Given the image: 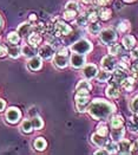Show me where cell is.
<instances>
[{
  "label": "cell",
  "mask_w": 138,
  "mask_h": 155,
  "mask_svg": "<svg viewBox=\"0 0 138 155\" xmlns=\"http://www.w3.org/2000/svg\"><path fill=\"white\" fill-rule=\"evenodd\" d=\"M7 53V50H6V48L5 46H2L1 44H0V56H5Z\"/></svg>",
  "instance_id": "b9f144b4"
},
{
  "label": "cell",
  "mask_w": 138,
  "mask_h": 155,
  "mask_svg": "<svg viewBox=\"0 0 138 155\" xmlns=\"http://www.w3.org/2000/svg\"><path fill=\"white\" fill-rule=\"evenodd\" d=\"M96 1H97V4H98V5L104 6V5H106V4H108L110 0H96Z\"/></svg>",
  "instance_id": "ee69618b"
},
{
  "label": "cell",
  "mask_w": 138,
  "mask_h": 155,
  "mask_svg": "<svg viewBox=\"0 0 138 155\" xmlns=\"http://www.w3.org/2000/svg\"><path fill=\"white\" fill-rule=\"evenodd\" d=\"M132 85H133V78H125L122 82V87L127 91H130L132 89Z\"/></svg>",
  "instance_id": "4316f807"
},
{
  "label": "cell",
  "mask_w": 138,
  "mask_h": 155,
  "mask_svg": "<svg viewBox=\"0 0 138 155\" xmlns=\"http://www.w3.org/2000/svg\"><path fill=\"white\" fill-rule=\"evenodd\" d=\"M30 19H31V20H34V19H36V17H34V14H31V17H30Z\"/></svg>",
  "instance_id": "7dc6e473"
},
{
  "label": "cell",
  "mask_w": 138,
  "mask_h": 155,
  "mask_svg": "<svg viewBox=\"0 0 138 155\" xmlns=\"http://www.w3.org/2000/svg\"><path fill=\"white\" fill-rule=\"evenodd\" d=\"M7 39H8V41L12 43V44H18L19 40H20V36H19L18 32H11V33L8 35Z\"/></svg>",
  "instance_id": "83f0119b"
},
{
  "label": "cell",
  "mask_w": 138,
  "mask_h": 155,
  "mask_svg": "<svg viewBox=\"0 0 138 155\" xmlns=\"http://www.w3.org/2000/svg\"><path fill=\"white\" fill-rule=\"evenodd\" d=\"M21 129L24 133H31L33 130V126H32V121L30 120H25L21 124Z\"/></svg>",
  "instance_id": "603a6c76"
},
{
  "label": "cell",
  "mask_w": 138,
  "mask_h": 155,
  "mask_svg": "<svg viewBox=\"0 0 138 155\" xmlns=\"http://www.w3.org/2000/svg\"><path fill=\"white\" fill-rule=\"evenodd\" d=\"M109 78H110V71L105 70V71H101V72L97 74V79L99 82H106Z\"/></svg>",
  "instance_id": "484cf974"
},
{
  "label": "cell",
  "mask_w": 138,
  "mask_h": 155,
  "mask_svg": "<svg viewBox=\"0 0 138 155\" xmlns=\"http://www.w3.org/2000/svg\"><path fill=\"white\" fill-rule=\"evenodd\" d=\"M5 105H6V104H5V101H4V100H0V111H2V110L5 109Z\"/></svg>",
  "instance_id": "f6af8a7d"
},
{
  "label": "cell",
  "mask_w": 138,
  "mask_h": 155,
  "mask_svg": "<svg viewBox=\"0 0 138 155\" xmlns=\"http://www.w3.org/2000/svg\"><path fill=\"white\" fill-rule=\"evenodd\" d=\"M96 18H97V12H96V11L88 13V20H91V21H95V20H96Z\"/></svg>",
  "instance_id": "ab89813d"
},
{
  "label": "cell",
  "mask_w": 138,
  "mask_h": 155,
  "mask_svg": "<svg viewBox=\"0 0 138 155\" xmlns=\"http://www.w3.org/2000/svg\"><path fill=\"white\" fill-rule=\"evenodd\" d=\"M120 50H122V46L119 44H113L112 46L109 49V52L111 54H118V53H120Z\"/></svg>",
  "instance_id": "836d02e7"
},
{
  "label": "cell",
  "mask_w": 138,
  "mask_h": 155,
  "mask_svg": "<svg viewBox=\"0 0 138 155\" xmlns=\"http://www.w3.org/2000/svg\"><path fill=\"white\" fill-rule=\"evenodd\" d=\"M114 111V105L103 100H96L95 102L90 104L88 113L90 115L97 120H105Z\"/></svg>",
  "instance_id": "6da1fadb"
},
{
  "label": "cell",
  "mask_w": 138,
  "mask_h": 155,
  "mask_svg": "<svg viewBox=\"0 0 138 155\" xmlns=\"http://www.w3.org/2000/svg\"><path fill=\"white\" fill-rule=\"evenodd\" d=\"M77 90H88L90 91L91 90V84L86 82V81H82V82H79L78 83V85H77V88H75Z\"/></svg>",
  "instance_id": "f1b7e54d"
},
{
  "label": "cell",
  "mask_w": 138,
  "mask_h": 155,
  "mask_svg": "<svg viewBox=\"0 0 138 155\" xmlns=\"http://www.w3.org/2000/svg\"><path fill=\"white\" fill-rule=\"evenodd\" d=\"M70 63H71V65H72L73 68H82L83 65L85 64V56L82 54V53L75 52V53L71 56Z\"/></svg>",
  "instance_id": "8992f818"
},
{
  "label": "cell",
  "mask_w": 138,
  "mask_h": 155,
  "mask_svg": "<svg viewBox=\"0 0 138 155\" xmlns=\"http://www.w3.org/2000/svg\"><path fill=\"white\" fill-rule=\"evenodd\" d=\"M32 126H33V129L39 130L43 128L44 122H43V120H41L39 116H34L33 117V120H32Z\"/></svg>",
  "instance_id": "7402d4cb"
},
{
  "label": "cell",
  "mask_w": 138,
  "mask_h": 155,
  "mask_svg": "<svg viewBox=\"0 0 138 155\" xmlns=\"http://www.w3.org/2000/svg\"><path fill=\"white\" fill-rule=\"evenodd\" d=\"M106 95H108L109 97H111V98H116V97H118L119 91H118V88L116 87V84H111V85L108 88V90H106Z\"/></svg>",
  "instance_id": "ffe728a7"
},
{
  "label": "cell",
  "mask_w": 138,
  "mask_h": 155,
  "mask_svg": "<svg viewBox=\"0 0 138 155\" xmlns=\"http://www.w3.org/2000/svg\"><path fill=\"white\" fill-rule=\"evenodd\" d=\"M99 36H101V40L104 44H112V43L116 41V39H117L116 32L113 30H111V28L103 30Z\"/></svg>",
  "instance_id": "277c9868"
},
{
  "label": "cell",
  "mask_w": 138,
  "mask_h": 155,
  "mask_svg": "<svg viewBox=\"0 0 138 155\" xmlns=\"http://www.w3.org/2000/svg\"><path fill=\"white\" fill-rule=\"evenodd\" d=\"M88 15H79L78 18H77V24L79 26H84V25H86L88 24Z\"/></svg>",
  "instance_id": "1f68e13d"
},
{
  "label": "cell",
  "mask_w": 138,
  "mask_h": 155,
  "mask_svg": "<svg viewBox=\"0 0 138 155\" xmlns=\"http://www.w3.org/2000/svg\"><path fill=\"white\" fill-rule=\"evenodd\" d=\"M96 154L98 155V154H110L109 152H108V149L105 148V149H99V150H97L96 152Z\"/></svg>",
  "instance_id": "7bdbcfd3"
},
{
  "label": "cell",
  "mask_w": 138,
  "mask_h": 155,
  "mask_svg": "<svg viewBox=\"0 0 138 155\" xmlns=\"http://www.w3.org/2000/svg\"><path fill=\"white\" fill-rule=\"evenodd\" d=\"M131 109H132L133 113L138 114V96H136V97L132 100V102H131Z\"/></svg>",
  "instance_id": "8d00e7d4"
},
{
  "label": "cell",
  "mask_w": 138,
  "mask_h": 155,
  "mask_svg": "<svg viewBox=\"0 0 138 155\" xmlns=\"http://www.w3.org/2000/svg\"><path fill=\"white\" fill-rule=\"evenodd\" d=\"M113 77H114V82H117V83H122V82L126 78V69H123V68L118 66V69L114 70Z\"/></svg>",
  "instance_id": "4fadbf2b"
},
{
  "label": "cell",
  "mask_w": 138,
  "mask_h": 155,
  "mask_svg": "<svg viewBox=\"0 0 138 155\" xmlns=\"http://www.w3.org/2000/svg\"><path fill=\"white\" fill-rule=\"evenodd\" d=\"M132 144L130 143V141L127 140H120L119 143H118V152L122 153V154H129L131 153L132 150Z\"/></svg>",
  "instance_id": "8fae6325"
},
{
  "label": "cell",
  "mask_w": 138,
  "mask_h": 155,
  "mask_svg": "<svg viewBox=\"0 0 138 155\" xmlns=\"http://www.w3.org/2000/svg\"><path fill=\"white\" fill-rule=\"evenodd\" d=\"M40 41H41V38L39 37V35H37V33H33V35L28 36V43L32 46H37L38 44H40Z\"/></svg>",
  "instance_id": "44dd1931"
},
{
  "label": "cell",
  "mask_w": 138,
  "mask_h": 155,
  "mask_svg": "<svg viewBox=\"0 0 138 155\" xmlns=\"http://www.w3.org/2000/svg\"><path fill=\"white\" fill-rule=\"evenodd\" d=\"M53 63L57 65L58 68H66L67 64H69V61H67V56L65 54H62V53H56L54 58H53Z\"/></svg>",
  "instance_id": "ba28073f"
},
{
  "label": "cell",
  "mask_w": 138,
  "mask_h": 155,
  "mask_svg": "<svg viewBox=\"0 0 138 155\" xmlns=\"http://www.w3.org/2000/svg\"><path fill=\"white\" fill-rule=\"evenodd\" d=\"M88 32L90 33H93V35H96V33H98L99 31H101V25L99 24H97V23H92L91 25H88Z\"/></svg>",
  "instance_id": "4dcf8cb0"
},
{
  "label": "cell",
  "mask_w": 138,
  "mask_h": 155,
  "mask_svg": "<svg viewBox=\"0 0 138 155\" xmlns=\"http://www.w3.org/2000/svg\"><path fill=\"white\" fill-rule=\"evenodd\" d=\"M122 124H123V117L114 116L111 118V126H112V128H119V127H122Z\"/></svg>",
  "instance_id": "cb8c5ba5"
},
{
  "label": "cell",
  "mask_w": 138,
  "mask_h": 155,
  "mask_svg": "<svg viewBox=\"0 0 138 155\" xmlns=\"http://www.w3.org/2000/svg\"><path fill=\"white\" fill-rule=\"evenodd\" d=\"M28 66H30L31 70H34V71L39 70L41 68V59H40V57H37V56L32 57L30 59V62H28Z\"/></svg>",
  "instance_id": "9a60e30c"
},
{
  "label": "cell",
  "mask_w": 138,
  "mask_h": 155,
  "mask_svg": "<svg viewBox=\"0 0 138 155\" xmlns=\"http://www.w3.org/2000/svg\"><path fill=\"white\" fill-rule=\"evenodd\" d=\"M39 56L41 57V58H44V59H49L51 58L52 56H53V48L51 46V45H44V46H41L40 48V50H39Z\"/></svg>",
  "instance_id": "7c38bea8"
},
{
  "label": "cell",
  "mask_w": 138,
  "mask_h": 155,
  "mask_svg": "<svg viewBox=\"0 0 138 155\" xmlns=\"http://www.w3.org/2000/svg\"><path fill=\"white\" fill-rule=\"evenodd\" d=\"M105 148L108 149L109 153H116V152H118V144L116 142H108L105 144Z\"/></svg>",
  "instance_id": "f546056e"
},
{
  "label": "cell",
  "mask_w": 138,
  "mask_h": 155,
  "mask_svg": "<svg viewBox=\"0 0 138 155\" xmlns=\"http://www.w3.org/2000/svg\"><path fill=\"white\" fill-rule=\"evenodd\" d=\"M88 103V91L77 90V94H75V105H77V109L79 111H85Z\"/></svg>",
  "instance_id": "7a4b0ae2"
},
{
  "label": "cell",
  "mask_w": 138,
  "mask_h": 155,
  "mask_svg": "<svg viewBox=\"0 0 138 155\" xmlns=\"http://www.w3.org/2000/svg\"><path fill=\"white\" fill-rule=\"evenodd\" d=\"M2 27V19H1V17H0V28Z\"/></svg>",
  "instance_id": "c3c4849f"
},
{
  "label": "cell",
  "mask_w": 138,
  "mask_h": 155,
  "mask_svg": "<svg viewBox=\"0 0 138 155\" xmlns=\"http://www.w3.org/2000/svg\"><path fill=\"white\" fill-rule=\"evenodd\" d=\"M99 15H101V18L103 20H106V19H109L110 18V15H111V11L110 10H108V8H103L99 13Z\"/></svg>",
  "instance_id": "d590c367"
},
{
  "label": "cell",
  "mask_w": 138,
  "mask_h": 155,
  "mask_svg": "<svg viewBox=\"0 0 138 155\" xmlns=\"http://www.w3.org/2000/svg\"><path fill=\"white\" fill-rule=\"evenodd\" d=\"M131 54H132V57H133V58H137L138 59V49H135L133 51L131 52Z\"/></svg>",
  "instance_id": "bcb514c9"
},
{
  "label": "cell",
  "mask_w": 138,
  "mask_h": 155,
  "mask_svg": "<svg viewBox=\"0 0 138 155\" xmlns=\"http://www.w3.org/2000/svg\"><path fill=\"white\" fill-rule=\"evenodd\" d=\"M31 25H28V24H21V25L18 27V33H19V36H21V37H27V36H30L31 35Z\"/></svg>",
  "instance_id": "e0dca14e"
},
{
  "label": "cell",
  "mask_w": 138,
  "mask_h": 155,
  "mask_svg": "<svg viewBox=\"0 0 138 155\" xmlns=\"http://www.w3.org/2000/svg\"><path fill=\"white\" fill-rule=\"evenodd\" d=\"M125 1H133V0H125Z\"/></svg>",
  "instance_id": "f907efd6"
},
{
  "label": "cell",
  "mask_w": 138,
  "mask_h": 155,
  "mask_svg": "<svg viewBox=\"0 0 138 155\" xmlns=\"http://www.w3.org/2000/svg\"><path fill=\"white\" fill-rule=\"evenodd\" d=\"M21 117V113L17 108H10L6 113V118L10 123H17Z\"/></svg>",
  "instance_id": "5b68a950"
},
{
  "label": "cell",
  "mask_w": 138,
  "mask_h": 155,
  "mask_svg": "<svg viewBox=\"0 0 138 155\" xmlns=\"http://www.w3.org/2000/svg\"><path fill=\"white\" fill-rule=\"evenodd\" d=\"M71 50L73 52H77V53L85 54L92 50V45L86 39H80L77 43H75L73 45H71Z\"/></svg>",
  "instance_id": "3957f363"
},
{
  "label": "cell",
  "mask_w": 138,
  "mask_h": 155,
  "mask_svg": "<svg viewBox=\"0 0 138 155\" xmlns=\"http://www.w3.org/2000/svg\"><path fill=\"white\" fill-rule=\"evenodd\" d=\"M8 53H10V56H11L12 58H17V57H19V54H20V49H19L18 46H15V48H10V49H8Z\"/></svg>",
  "instance_id": "d6a6232c"
},
{
  "label": "cell",
  "mask_w": 138,
  "mask_h": 155,
  "mask_svg": "<svg viewBox=\"0 0 138 155\" xmlns=\"http://www.w3.org/2000/svg\"><path fill=\"white\" fill-rule=\"evenodd\" d=\"M83 1H84V2H91L92 0H83Z\"/></svg>",
  "instance_id": "681fc988"
},
{
  "label": "cell",
  "mask_w": 138,
  "mask_h": 155,
  "mask_svg": "<svg viewBox=\"0 0 138 155\" xmlns=\"http://www.w3.org/2000/svg\"><path fill=\"white\" fill-rule=\"evenodd\" d=\"M97 74H98L97 66L93 64L86 65V66L84 68V70H83V75H84V77H86L88 79H91V78L96 77Z\"/></svg>",
  "instance_id": "9c48e42d"
},
{
  "label": "cell",
  "mask_w": 138,
  "mask_h": 155,
  "mask_svg": "<svg viewBox=\"0 0 138 155\" xmlns=\"http://www.w3.org/2000/svg\"><path fill=\"white\" fill-rule=\"evenodd\" d=\"M21 53H24V56H26V57H34L36 56V53H37V51H36V49L31 45H25L23 49H21Z\"/></svg>",
  "instance_id": "ac0fdd59"
},
{
  "label": "cell",
  "mask_w": 138,
  "mask_h": 155,
  "mask_svg": "<svg viewBox=\"0 0 138 155\" xmlns=\"http://www.w3.org/2000/svg\"><path fill=\"white\" fill-rule=\"evenodd\" d=\"M66 8H67V10H75V11H77V8H78V5H77V2L70 1V2H67V5H66Z\"/></svg>",
  "instance_id": "f35d334b"
},
{
  "label": "cell",
  "mask_w": 138,
  "mask_h": 155,
  "mask_svg": "<svg viewBox=\"0 0 138 155\" xmlns=\"http://www.w3.org/2000/svg\"><path fill=\"white\" fill-rule=\"evenodd\" d=\"M34 147H36V149H38V150H43L46 147V141L43 137H39V139H37L34 141Z\"/></svg>",
  "instance_id": "d4e9b609"
},
{
  "label": "cell",
  "mask_w": 138,
  "mask_h": 155,
  "mask_svg": "<svg viewBox=\"0 0 138 155\" xmlns=\"http://www.w3.org/2000/svg\"><path fill=\"white\" fill-rule=\"evenodd\" d=\"M92 142L95 144H97L98 147H105V144L108 143V140L105 139V136H103L101 134H95L92 135Z\"/></svg>",
  "instance_id": "5bb4252c"
},
{
  "label": "cell",
  "mask_w": 138,
  "mask_h": 155,
  "mask_svg": "<svg viewBox=\"0 0 138 155\" xmlns=\"http://www.w3.org/2000/svg\"><path fill=\"white\" fill-rule=\"evenodd\" d=\"M135 44H136V40L132 36H125L123 38V45L126 49H132L135 46Z\"/></svg>",
  "instance_id": "d6986e66"
},
{
  "label": "cell",
  "mask_w": 138,
  "mask_h": 155,
  "mask_svg": "<svg viewBox=\"0 0 138 155\" xmlns=\"http://www.w3.org/2000/svg\"><path fill=\"white\" fill-rule=\"evenodd\" d=\"M98 134H101V135H103V136H105V135L108 134V128H106V126L101 124V126L98 127Z\"/></svg>",
  "instance_id": "74e56055"
},
{
  "label": "cell",
  "mask_w": 138,
  "mask_h": 155,
  "mask_svg": "<svg viewBox=\"0 0 138 155\" xmlns=\"http://www.w3.org/2000/svg\"><path fill=\"white\" fill-rule=\"evenodd\" d=\"M116 63L117 62H116V59L113 58L112 56H106L101 61V66L106 71H112V70H114V68H116Z\"/></svg>",
  "instance_id": "52a82bcc"
},
{
  "label": "cell",
  "mask_w": 138,
  "mask_h": 155,
  "mask_svg": "<svg viewBox=\"0 0 138 155\" xmlns=\"http://www.w3.org/2000/svg\"><path fill=\"white\" fill-rule=\"evenodd\" d=\"M118 30H119L120 32H124V31H126V30H127V26H126L124 23H120V24H119V26H118Z\"/></svg>",
  "instance_id": "60d3db41"
},
{
  "label": "cell",
  "mask_w": 138,
  "mask_h": 155,
  "mask_svg": "<svg viewBox=\"0 0 138 155\" xmlns=\"http://www.w3.org/2000/svg\"><path fill=\"white\" fill-rule=\"evenodd\" d=\"M75 15H77V11L75 10H67L66 8V11L64 12V17L66 19H73Z\"/></svg>",
  "instance_id": "e575fe53"
},
{
  "label": "cell",
  "mask_w": 138,
  "mask_h": 155,
  "mask_svg": "<svg viewBox=\"0 0 138 155\" xmlns=\"http://www.w3.org/2000/svg\"><path fill=\"white\" fill-rule=\"evenodd\" d=\"M124 136V129L123 128H113L112 133H111V139L113 141H120Z\"/></svg>",
  "instance_id": "2e32d148"
},
{
  "label": "cell",
  "mask_w": 138,
  "mask_h": 155,
  "mask_svg": "<svg viewBox=\"0 0 138 155\" xmlns=\"http://www.w3.org/2000/svg\"><path fill=\"white\" fill-rule=\"evenodd\" d=\"M72 30H71V27L67 25V24H65L63 21H58L57 24H56V36H60V35H69L70 32H71Z\"/></svg>",
  "instance_id": "30bf717a"
}]
</instances>
